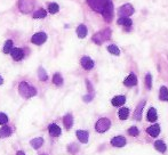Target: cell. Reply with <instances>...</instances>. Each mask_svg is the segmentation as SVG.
<instances>
[{
  "label": "cell",
  "mask_w": 168,
  "mask_h": 155,
  "mask_svg": "<svg viewBox=\"0 0 168 155\" xmlns=\"http://www.w3.org/2000/svg\"><path fill=\"white\" fill-rule=\"evenodd\" d=\"M128 133L131 135V136H138V133H140V131H138V129L136 128V127H131V128H129V130H128Z\"/></svg>",
  "instance_id": "d6a6232c"
},
{
  "label": "cell",
  "mask_w": 168,
  "mask_h": 155,
  "mask_svg": "<svg viewBox=\"0 0 168 155\" xmlns=\"http://www.w3.org/2000/svg\"><path fill=\"white\" fill-rule=\"evenodd\" d=\"M48 130H49V133H50V136H53V137H58L61 135V128L58 127L57 124H50L49 125V128H48Z\"/></svg>",
  "instance_id": "4fadbf2b"
},
{
  "label": "cell",
  "mask_w": 168,
  "mask_h": 155,
  "mask_svg": "<svg viewBox=\"0 0 168 155\" xmlns=\"http://www.w3.org/2000/svg\"><path fill=\"white\" fill-rule=\"evenodd\" d=\"M118 115H119L120 120H126L128 117V115H129V110L126 108V107H123V108H120Z\"/></svg>",
  "instance_id": "4316f807"
},
{
  "label": "cell",
  "mask_w": 168,
  "mask_h": 155,
  "mask_svg": "<svg viewBox=\"0 0 168 155\" xmlns=\"http://www.w3.org/2000/svg\"><path fill=\"white\" fill-rule=\"evenodd\" d=\"M41 155H47V154H41Z\"/></svg>",
  "instance_id": "74e56055"
},
{
  "label": "cell",
  "mask_w": 168,
  "mask_h": 155,
  "mask_svg": "<svg viewBox=\"0 0 168 155\" xmlns=\"http://www.w3.org/2000/svg\"><path fill=\"white\" fill-rule=\"evenodd\" d=\"M146 133L151 137H157L160 133V127H159V124H153L146 129Z\"/></svg>",
  "instance_id": "7c38bea8"
},
{
  "label": "cell",
  "mask_w": 168,
  "mask_h": 155,
  "mask_svg": "<svg viewBox=\"0 0 168 155\" xmlns=\"http://www.w3.org/2000/svg\"><path fill=\"white\" fill-rule=\"evenodd\" d=\"M11 135V129L8 125H4L0 128V138H6Z\"/></svg>",
  "instance_id": "e0dca14e"
},
{
  "label": "cell",
  "mask_w": 168,
  "mask_h": 155,
  "mask_svg": "<svg viewBox=\"0 0 168 155\" xmlns=\"http://www.w3.org/2000/svg\"><path fill=\"white\" fill-rule=\"evenodd\" d=\"M11 49H13V41H11V40H7L6 43H5V47H4V53L9 54Z\"/></svg>",
  "instance_id": "f546056e"
},
{
  "label": "cell",
  "mask_w": 168,
  "mask_h": 155,
  "mask_svg": "<svg viewBox=\"0 0 168 155\" xmlns=\"http://www.w3.org/2000/svg\"><path fill=\"white\" fill-rule=\"evenodd\" d=\"M38 76H39V79L41 81H47V79H48L47 73H46V71L42 67H39V70H38Z\"/></svg>",
  "instance_id": "83f0119b"
},
{
  "label": "cell",
  "mask_w": 168,
  "mask_h": 155,
  "mask_svg": "<svg viewBox=\"0 0 168 155\" xmlns=\"http://www.w3.org/2000/svg\"><path fill=\"white\" fill-rule=\"evenodd\" d=\"M63 123L67 129H70L73 125V116H72L71 114H67L63 117Z\"/></svg>",
  "instance_id": "2e32d148"
},
{
  "label": "cell",
  "mask_w": 168,
  "mask_h": 155,
  "mask_svg": "<svg viewBox=\"0 0 168 155\" xmlns=\"http://www.w3.org/2000/svg\"><path fill=\"white\" fill-rule=\"evenodd\" d=\"M159 98L161 100H165V102H167L168 100V89L166 87H161L160 88V92H159Z\"/></svg>",
  "instance_id": "603a6c76"
},
{
  "label": "cell",
  "mask_w": 168,
  "mask_h": 155,
  "mask_svg": "<svg viewBox=\"0 0 168 155\" xmlns=\"http://www.w3.org/2000/svg\"><path fill=\"white\" fill-rule=\"evenodd\" d=\"M145 83H146V87H148V89H151V87H152V76H151V74H146L145 76Z\"/></svg>",
  "instance_id": "1f68e13d"
},
{
  "label": "cell",
  "mask_w": 168,
  "mask_h": 155,
  "mask_svg": "<svg viewBox=\"0 0 168 155\" xmlns=\"http://www.w3.org/2000/svg\"><path fill=\"white\" fill-rule=\"evenodd\" d=\"M46 40H47V34L44 33V32H38V33L34 34L33 37H32V39H31V41L33 42L34 45H38V46L42 45Z\"/></svg>",
  "instance_id": "52a82bcc"
},
{
  "label": "cell",
  "mask_w": 168,
  "mask_h": 155,
  "mask_svg": "<svg viewBox=\"0 0 168 155\" xmlns=\"http://www.w3.org/2000/svg\"><path fill=\"white\" fill-rule=\"evenodd\" d=\"M118 14H119L120 17H128L131 14H134V8H133V6L131 4H126L119 8Z\"/></svg>",
  "instance_id": "8992f818"
},
{
  "label": "cell",
  "mask_w": 168,
  "mask_h": 155,
  "mask_svg": "<svg viewBox=\"0 0 168 155\" xmlns=\"http://www.w3.org/2000/svg\"><path fill=\"white\" fill-rule=\"evenodd\" d=\"M8 122V117L5 113H0V124H6Z\"/></svg>",
  "instance_id": "836d02e7"
},
{
  "label": "cell",
  "mask_w": 168,
  "mask_h": 155,
  "mask_svg": "<svg viewBox=\"0 0 168 155\" xmlns=\"http://www.w3.org/2000/svg\"><path fill=\"white\" fill-rule=\"evenodd\" d=\"M148 121H150V122H154L156 120H157V117H158V115H157V111L154 110L153 107H151L149 111H148Z\"/></svg>",
  "instance_id": "d6986e66"
},
{
  "label": "cell",
  "mask_w": 168,
  "mask_h": 155,
  "mask_svg": "<svg viewBox=\"0 0 168 155\" xmlns=\"http://www.w3.org/2000/svg\"><path fill=\"white\" fill-rule=\"evenodd\" d=\"M108 50H109V53H111L112 55H119L120 54V50H119V48L117 47L116 45H110V46H108Z\"/></svg>",
  "instance_id": "f1b7e54d"
},
{
  "label": "cell",
  "mask_w": 168,
  "mask_h": 155,
  "mask_svg": "<svg viewBox=\"0 0 168 155\" xmlns=\"http://www.w3.org/2000/svg\"><path fill=\"white\" fill-rule=\"evenodd\" d=\"M16 155H25V154H24L22 151H19V152H17V154H16Z\"/></svg>",
  "instance_id": "d590c367"
},
{
  "label": "cell",
  "mask_w": 168,
  "mask_h": 155,
  "mask_svg": "<svg viewBox=\"0 0 168 155\" xmlns=\"http://www.w3.org/2000/svg\"><path fill=\"white\" fill-rule=\"evenodd\" d=\"M19 8L22 13H30L34 8V0H19Z\"/></svg>",
  "instance_id": "5b68a950"
},
{
  "label": "cell",
  "mask_w": 168,
  "mask_h": 155,
  "mask_svg": "<svg viewBox=\"0 0 168 155\" xmlns=\"http://www.w3.org/2000/svg\"><path fill=\"white\" fill-rule=\"evenodd\" d=\"M110 2H111V0H87V4L89 5V7L93 10L101 13V14Z\"/></svg>",
  "instance_id": "7a4b0ae2"
},
{
  "label": "cell",
  "mask_w": 168,
  "mask_h": 155,
  "mask_svg": "<svg viewBox=\"0 0 168 155\" xmlns=\"http://www.w3.org/2000/svg\"><path fill=\"white\" fill-rule=\"evenodd\" d=\"M77 34H78V37L80 39L85 38V37L87 35V27H86V25H84V24L79 25L78 29H77Z\"/></svg>",
  "instance_id": "44dd1931"
},
{
  "label": "cell",
  "mask_w": 168,
  "mask_h": 155,
  "mask_svg": "<svg viewBox=\"0 0 168 155\" xmlns=\"http://www.w3.org/2000/svg\"><path fill=\"white\" fill-rule=\"evenodd\" d=\"M46 16H47V11H46L45 9H42V8L38 9V10H36L33 13L34 18H44V17H46Z\"/></svg>",
  "instance_id": "484cf974"
},
{
  "label": "cell",
  "mask_w": 168,
  "mask_h": 155,
  "mask_svg": "<svg viewBox=\"0 0 168 155\" xmlns=\"http://www.w3.org/2000/svg\"><path fill=\"white\" fill-rule=\"evenodd\" d=\"M125 102H126V97H125V96H116V97H113L111 100L113 106H121L125 104Z\"/></svg>",
  "instance_id": "9a60e30c"
},
{
  "label": "cell",
  "mask_w": 168,
  "mask_h": 155,
  "mask_svg": "<svg viewBox=\"0 0 168 155\" xmlns=\"http://www.w3.org/2000/svg\"><path fill=\"white\" fill-rule=\"evenodd\" d=\"M92 97H93L92 95H89V96H85V97H84V100H85V102H90V100H92Z\"/></svg>",
  "instance_id": "e575fe53"
},
{
  "label": "cell",
  "mask_w": 168,
  "mask_h": 155,
  "mask_svg": "<svg viewBox=\"0 0 168 155\" xmlns=\"http://www.w3.org/2000/svg\"><path fill=\"white\" fill-rule=\"evenodd\" d=\"M19 92L24 98H30V97L36 96L37 90L32 86H30L28 82H21L19 86Z\"/></svg>",
  "instance_id": "6da1fadb"
},
{
  "label": "cell",
  "mask_w": 168,
  "mask_h": 155,
  "mask_svg": "<svg viewBox=\"0 0 168 155\" xmlns=\"http://www.w3.org/2000/svg\"><path fill=\"white\" fill-rule=\"evenodd\" d=\"M11 55L13 56V58L15 61H21L23 57H24V51L21 48H13L11 50Z\"/></svg>",
  "instance_id": "30bf717a"
},
{
  "label": "cell",
  "mask_w": 168,
  "mask_h": 155,
  "mask_svg": "<svg viewBox=\"0 0 168 155\" xmlns=\"http://www.w3.org/2000/svg\"><path fill=\"white\" fill-rule=\"evenodd\" d=\"M118 24H119V25H123V27H131L133 22H131V19L129 18V17H120V18L118 19Z\"/></svg>",
  "instance_id": "ffe728a7"
},
{
  "label": "cell",
  "mask_w": 168,
  "mask_h": 155,
  "mask_svg": "<svg viewBox=\"0 0 168 155\" xmlns=\"http://www.w3.org/2000/svg\"><path fill=\"white\" fill-rule=\"evenodd\" d=\"M77 137L82 144H86L88 141V133L85 131V130H78L77 131Z\"/></svg>",
  "instance_id": "5bb4252c"
},
{
  "label": "cell",
  "mask_w": 168,
  "mask_h": 155,
  "mask_svg": "<svg viewBox=\"0 0 168 155\" xmlns=\"http://www.w3.org/2000/svg\"><path fill=\"white\" fill-rule=\"evenodd\" d=\"M31 146L34 148V149H38V148H40L44 144V139L41 138V137H38V138H34L30 141Z\"/></svg>",
  "instance_id": "ac0fdd59"
},
{
  "label": "cell",
  "mask_w": 168,
  "mask_h": 155,
  "mask_svg": "<svg viewBox=\"0 0 168 155\" xmlns=\"http://www.w3.org/2000/svg\"><path fill=\"white\" fill-rule=\"evenodd\" d=\"M154 147H156L157 151L161 152V153L166 152V144H165L162 140H157V141L154 143Z\"/></svg>",
  "instance_id": "cb8c5ba5"
},
{
  "label": "cell",
  "mask_w": 168,
  "mask_h": 155,
  "mask_svg": "<svg viewBox=\"0 0 168 155\" xmlns=\"http://www.w3.org/2000/svg\"><path fill=\"white\" fill-rule=\"evenodd\" d=\"M53 83L56 84V86H62L63 84V78L60 73H55L54 76H53Z\"/></svg>",
  "instance_id": "d4e9b609"
},
{
  "label": "cell",
  "mask_w": 168,
  "mask_h": 155,
  "mask_svg": "<svg viewBox=\"0 0 168 155\" xmlns=\"http://www.w3.org/2000/svg\"><path fill=\"white\" fill-rule=\"evenodd\" d=\"M58 9H60V6H58L57 4H49V6H48L49 13L55 14V13H57V11H58Z\"/></svg>",
  "instance_id": "4dcf8cb0"
},
{
  "label": "cell",
  "mask_w": 168,
  "mask_h": 155,
  "mask_svg": "<svg viewBox=\"0 0 168 155\" xmlns=\"http://www.w3.org/2000/svg\"><path fill=\"white\" fill-rule=\"evenodd\" d=\"M110 34H111V31L109 30V29H106V30L102 31V32H98V33L94 34L93 41L95 42V43H97V45H102L105 40L110 39Z\"/></svg>",
  "instance_id": "277c9868"
},
{
  "label": "cell",
  "mask_w": 168,
  "mask_h": 155,
  "mask_svg": "<svg viewBox=\"0 0 168 155\" xmlns=\"http://www.w3.org/2000/svg\"><path fill=\"white\" fill-rule=\"evenodd\" d=\"M2 83H4V79L0 76V84H2Z\"/></svg>",
  "instance_id": "8d00e7d4"
},
{
  "label": "cell",
  "mask_w": 168,
  "mask_h": 155,
  "mask_svg": "<svg viewBox=\"0 0 168 155\" xmlns=\"http://www.w3.org/2000/svg\"><path fill=\"white\" fill-rule=\"evenodd\" d=\"M80 63H81V66L85 70H92V68L94 67V62L93 59L90 58V57L88 56H84L81 58V61H80Z\"/></svg>",
  "instance_id": "ba28073f"
},
{
  "label": "cell",
  "mask_w": 168,
  "mask_h": 155,
  "mask_svg": "<svg viewBox=\"0 0 168 155\" xmlns=\"http://www.w3.org/2000/svg\"><path fill=\"white\" fill-rule=\"evenodd\" d=\"M111 127V121L109 120L108 117H102L95 124V129H96L97 133H105L106 130H109Z\"/></svg>",
  "instance_id": "3957f363"
},
{
  "label": "cell",
  "mask_w": 168,
  "mask_h": 155,
  "mask_svg": "<svg viewBox=\"0 0 168 155\" xmlns=\"http://www.w3.org/2000/svg\"><path fill=\"white\" fill-rule=\"evenodd\" d=\"M123 83H125V86H127V87H133V86H135V84L137 83V78H136V75H135L134 73H131V74L125 79Z\"/></svg>",
  "instance_id": "8fae6325"
},
{
  "label": "cell",
  "mask_w": 168,
  "mask_h": 155,
  "mask_svg": "<svg viewBox=\"0 0 168 155\" xmlns=\"http://www.w3.org/2000/svg\"><path fill=\"white\" fill-rule=\"evenodd\" d=\"M111 144L112 146H114V147H123V146L126 145V139H125V137L123 136L114 137V138H112Z\"/></svg>",
  "instance_id": "9c48e42d"
},
{
  "label": "cell",
  "mask_w": 168,
  "mask_h": 155,
  "mask_svg": "<svg viewBox=\"0 0 168 155\" xmlns=\"http://www.w3.org/2000/svg\"><path fill=\"white\" fill-rule=\"evenodd\" d=\"M144 105H145V102L143 100V102L140 103V105L137 106V110H136V112H135V117H136V120H141V116H142V110L143 107H144Z\"/></svg>",
  "instance_id": "7402d4cb"
}]
</instances>
